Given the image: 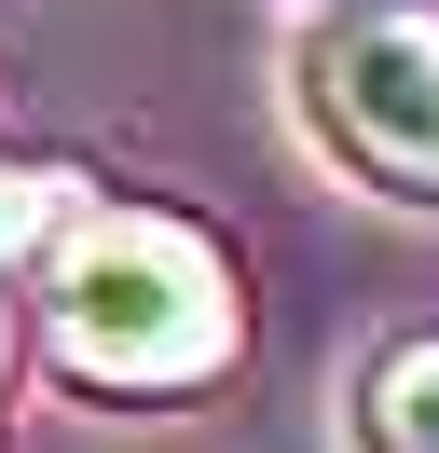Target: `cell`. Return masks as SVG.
<instances>
[{"label": "cell", "instance_id": "6da1fadb", "mask_svg": "<svg viewBox=\"0 0 439 453\" xmlns=\"http://www.w3.org/2000/svg\"><path fill=\"white\" fill-rule=\"evenodd\" d=\"M27 330H42V371L69 398L165 412V398H206L247 357V275L206 220L96 193V206H69V234L27 275Z\"/></svg>", "mask_w": 439, "mask_h": 453}, {"label": "cell", "instance_id": "7a4b0ae2", "mask_svg": "<svg viewBox=\"0 0 439 453\" xmlns=\"http://www.w3.org/2000/svg\"><path fill=\"white\" fill-rule=\"evenodd\" d=\"M289 111L329 179L439 220V0H343L289 56Z\"/></svg>", "mask_w": 439, "mask_h": 453}, {"label": "cell", "instance_id": "3957f363", "mask_svg": "<svg viewBox=\"0 0 439 453\" xmlns=\"http://www.w3.org/2000/svg\"><path fill=\"white\" fill-rule=\"evenodd\" d=\"M343 440L357 453H439V330L371 343V371H357V398H343Z\"/></svg>", "mask_w": 439, "mask_h": 453}, {"label": "cell", "instance_id": "277c9868", "mask_svg": "<svg viewBox=\"0 0 439 453\" xmlns=\"http://www.w3.org/2000/svg\"><path fill=\"white\" fill-rule=\"evenodd\" d=\"M0 357H14V303H0Z\"/></svg>", "mask_w": 439, "mask_h": 453}, {"label": "cell", "instance_id": "5b68a950", "mask_svg": "<svg viewBox=\"0 0 439 453\" xmlns=\"http://www.w3.org/2000/svg\"><path fill=\"white\" fill-rule=\"evenodd\" d=\"M316 14H343V0H316Z\"/></svg>", "mask_w": 439, "mask_h": 453}]
</instances>
